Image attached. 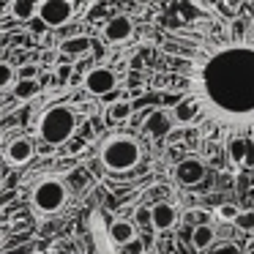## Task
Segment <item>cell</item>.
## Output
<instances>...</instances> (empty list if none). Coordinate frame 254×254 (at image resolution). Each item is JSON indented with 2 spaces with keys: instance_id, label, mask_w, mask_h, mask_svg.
Wrapping results in <instances>:
<instances>
[{
  "instance_id": "e0dca14e",
  "label": "cell",
  "mask_w": 254,
  "mask_h": 254,
  "mask_svg": "<svg viewBox=\"0 0 254 254\" xmlns=\"http://www.w3.org/2000/svg\"><path fill=\"white\" fill-rule=\"evenodd\" d=\"M39 79H17V88H14V96L19 101H28L33 96H39Z\"/></svg>"
},
{
  "instance_id": "52a82bcc",
  "label": "cell",
  "mask_w": 254,
  "mask_h": 254,
  "mask_svg": "<svg viewBox=\"0 0 254 254\" xmlns=\"http://www.w3.org/2000/svg\"><path fill=\"white\" fill-rule=\"evenodd\" d=\"M33 153H36V148H33V142H30L28 137H17V139H11V142L6 145V150H3V156H6V161L11 167H22V164H28L30 159H33Z\"/></svg>"
},
{
  "instance_id": "8fae6325",
  "label": "cell",
  "mask_w": 254,
  "mask_h": 254,
  "mask_svg": "<svg viewBox=\"0 0 254 254\" xmlns=\"http://www.w3.org/2000/svg\"><path fill=\"white\" fill-rule=\"evenodd\" d=\"M199 112H202V107H199L197 99H183L175 104L172 118H175V123H181V126H189V123H194L199 118Z\"/></svg>"
},
{
  "instance_id": "cb8c5ba5",
  "label": "cell",
  "mask_w": 254,
  "mask_h": 254,
  "mask_svg": "<svg viewBox=\"0 0 254 254\" xmlns=\"http://www.w3.org/2000/svg\"><path fill=\"white\" fill-rule=\"evenodd\" d=\"M216 8H219L221 14H235V11H241L243 6H235V3H219Z\"/></svg>"
},
{
  "instance_id": "8992f818",
  "label": "cell",
  "mask_w": 254,
  "mask_h": 254,
  "mask_svg": "<svg viewBox=\"0 0 254 254\" xmlns=\"http://www.w3.org/2000/svg\"><path fill=\"white\" fill-rule=\"evenodd\" d=\"M115 71L107 66H96L90 68L88 74H85V90H88L90 96H107L112 88H115Z\"/></svg>"
},
{
  "instance_id": "ac0fdd59",
  "label": "cell",
  "mask_w": 254,
  "mask_h": 254,
  "mask_svg": "<svg viewBox=\"0 0 254 254\" xmlns=\"http://www.w3.org/2000/svg\"><path fill=\"white\" fill-rule=\"evenodd\" d=\"M145 128L153 134H167L170 131V118L164 115V112H153V115L148 118V123H145Z\"/></svg>"
},
{
  "instance_id": "277c9868",
  "label": "cell",
  "mask_w": 254,
  "mask_h": 254,
  "mask_svg": "<svg viewBox=\"0 0 254 254\" xmlns=\"http://www.w3.org/2000/svg\"><path fill=\"white\" fill-rule=\"evenodd\" d=\"M68 199V189L61 178H44L33 186L30 191V202H33V210L41 216H50V213H58V210L66 205Z\"/></svg>"
},
{
  "instance_id": "5b68a950",
  "label": "cell",
  "mask_w": 254,
  "mask_h": 254,
  "mask_svg": "<svg viewBox=\"0 0 254 254\" xmlns=\"http://www.w3.org/2000/svg\"><path fill=\"white\" fill-rule=\"evenodd\" d=\"M71 17H74L71 0H44V3H39V19L47 28H63Z\"/></svg>"
},
{
  "instance_id": "7a4b0ae2",
  "label": "cell",
  "mask_w": 254,
  "mask_h": 254,
  "mask_svg": "<svg viewBox=\"0 0 254 254\" xmlns=\"http://www.w3.org/2000/svg\"><path fill=\"white\" fill-rule=\"evenodd\" d=\"M74 128H77V115H74V110L66 104H55V107H50V110H44V115L39 118L36 131H39V137L44 139L47 145H63L74 134Z\"/></svg>"
},
{
  "instance_id": "7402d4cb",
  "label": "cell",
  "mask_w": 254,
  "mask_h": 254,
  "mask_svg": "<svg viewBox=\"0 0 254 254\" xmlns=\"http://www.w3.org/2000/svg\"><path fill=\"white\" fill-rule=\"evenodd\" d=\"M235 227H238V230H243V232H252L254 230V210H246V213L238 216Z\"/></svg>"
},
{
  "instance_id": "ffe728a7",
  "label": "cell",
  "mask_w": 254,
  "mask_h": 254,
  "mask_svg": "<svg viewBox=\"0 0 254 254\" xmlns=\"http://www.w3.org/2000/svg\"><path fill=\"white\" fill-rule=\"evenodd\" d=\"M14 79H17V71H14L11 63L0 61V90H8L14 85Z\"/></svg>"
},
{
  "instance_id": "9c48e42d",
  "label": "cell",
  "mask_w": 254,
  "mask_h": 254,
  "mask_svg": "<svg viewBox=\"0 0 254 254\" xmlns=\"http://www.w3.org/2000/svg\"><path fill=\"white\" fill-rule=\"evenodd\" d=\"M202 178H205V164L199 159H183L175 167V181L181 186H197Z\"/></svg>"
},
{
  "instance_id": "2e32d148",
  "label": "cell",
  "mask_w": 254,
  "mask_h": 254,
  "mask_svg": "<svg viewBox=\"0 0 254 254\" xmlns=\"http://www.w3.org/2000/svg\"><path fill=\"white\" fill-rule=\"evenodd\" d=\"M213 241H216V230L210 224H199L197 230H194V235H191V243L197 249H208Z\"/></svg>"
},
{
  "instance_id": "d4e9b609",
  "label": "cell",
  "mask_w": 254,
  "mask_h": 254,
  "mask_svg": "<svg viewBox=\"0 0 254 254\" xmlns=\"http://www.w3.org/2000/svg\"><path fill=\"white\" fill-rule=\"evenodd\" d=\"M17 79H36V68L28 66V68H22V71H17Z\"/></svg>"
},
{
  "instance_id": "4fadbf2b",
  "label": "cell",
  "mask_w": 254,
  "mask_h": 254,
  "mask_svg": "<svg viewBox=\"0 0 254 254\" xmlns=\"http://www.w3.org/2000/svg\"><path fill=\"white\" fill-rule=\"evenodd\" d=\"M8 11H11V17L17 22H33V19H39V3H33V0H14L8 6Z\"/></svg>"
},
{
  "instance_id": "5bb4252c",
  "label": "cell",
  "mask_w": 254,
  "mask_h": 254,
  "mask_svg": "<svg viewBox=\"0 0 254 254\" xmlns=\"http://www.w3.org/2000/svg\"><path fill=\"white\" fill-rule=\"evenodd\" d=\"M110 238L118 243V246H126V243H131L134 238H137V230H134L131 221L118 219V221H112V227H110Z\"/></svg>"
},
{
  "instance_id": "484cf974",
  "label": "cell",
  "mask_w": 254,
  "mask_h": 254,
  "mask_svg": "<svg viewBox=\"0 0 254 254\" xmlns=\"http://www.w3.org/2000/svg\"><path fill=\"white\" fill-rule=\"evenodd\" d=\"M0 145H3V128H0Z\"/></svg>"
},
{
  "instance_id": "603a6c76",
  "label": "cell",
  "mask_w": 254,
  "mask_h": 254,
  "mask_svg": "<svg viewBox=\"0 0 254 254\" xmlns=\"http://www.w3.org/2000/svg\"><path fill=\"white\" fill-rule=\"evenodd\" d=\"M121 254H145V246H142V241H137V238H134L131 243H126V246H121Z\"/></svg>"
},
{
  "instance_id": "6da1fadb",
  "label": "cell",
  "mask_w": 254,
  "mask_h": 254,
  "mask_svg": "<svg viewBox=\"0 0 254 254\" xmlns=\"http://www.w3.org/2000/svg\"><path fill=\"white\" fill-rule=\"evenodd\" d=\"M202 90L224 115H254V47H230L210 58L202 68Z\"/></svg>"
},
{
  "instance_id": "9a60e30c",
  "label": "cell",
  "mask_w": 254,
  "mask_h": 254,
  "mask_svg": "<svg viewBox=\"0 0 254 254\" xmlns=\"http://www.w3.org/2000/svg\"><path fill=\"white\" fill-rule=\"evenodd\" d=\"M90 50V39L88 36H71V39L61 41V52L66 58H79Z\"/></svg>"
},
{
  "instance_id": "30bf717a",
  "label": "cell",
  "mask_w": 254,
  "mask_h": 254,
  "mask_svg": "<svg viewBox=\"0 0 254 254\" xmlns=\"http://www.w3.org/2000/svg\"><path fill=\"white\" fill-rule=\"evenodd\" d=\"M227 150H230V159L235 161V167H254V139L235 137L230 139Z\"/></svg>"
},
{
  "instance_id": "d6986e66",
  "label": "cell",
  "mask_w": 254,
  "mask_h": 254,
  "mask_svg": "<svg viewBox=\"0 0 254 254\" xmlns=\"http://www.w3.org/2000/svg\"><path fill=\"white\" fill-rule=\"evenodd\" d=\"M128 115H131L128 101H115V104H110V110H107V118H110L112 123H123Z\"/></svg>"
},
{
  "instance_id": "44dd1931",
  "label": "cell",
  "mask_w": 254,
  "mask_h": 254,
  "mask_svg": "<svg viewBox=\"0 0 254 254\" xmlns=\"http://www.w3.org/2000/svg\"><path fill=\"white\" fill-rule=\"evenodd\" d=\"M238 216H241V210H238V205H232V202H221L219 208H216V219L219 221H232V224H235Z\"/></svg>"
},
{
  "instance_id": "7c38bea8",
  "label": "cell",
  "mask_w": 254,
  "mask_h": 254,
  "mask_svg": "<svg viewBox=\"0 0 254 254\" xmlns=\"http://www.w3.org/2000/svg\"><path fill=\"white\" fill-rule=\"evenodd\" d=\"M175 219H178V213L170 202H159V205L150 208V224H153L156 230H170V227L175 224Z\"/></svg>"
},
{
  "instance_id": "3957f363",
  "label": "cell",
  "mask_w": 254,
  "mask_h": 254,
  "mask_svg": "<svg viewBox=\"0 0 254 254\" xmlns=\"http://www.w3.org/2000/svg\"><path fill=\"white\" fill-rule=\"evenodd\" d=\"M139 156H142L139 142L131 137H123V134L107 139L104 148H101V161H104V167L112 172H126V170H131V167H137Z\"/></svg>"
},
{
  "instance_id": "ba28073f",
  "label": "cell",
  "mask_w": 254,
  "mask_h": 254,
  "mask_svg": "<svg viewBox=\"0 0 254 254\" xmlns=\"http://www.w3.org/2000/svg\"><path fill=\"white\" fill-rule=\"evenodd\" d=\"M134 36V25L128 17H123V14H118V17L107 19L104 25V39L110 41V44H123V41H128Z\"/></svg>"
},
{
  "instance_id": "4316f807",
  "label": "cell",
  "mask_w": 254,
  "mask_h": 254,
  "mask_svg": "<svg viewBox=\"0 0 254 254\" xmlns=\"http://www.w3.org/2000/svg\"><path fill=\"white\" fill-rule=\"evenodd\" d=\"M36 254H39V252H36Z\"/></svg>"
}]
</instances>
